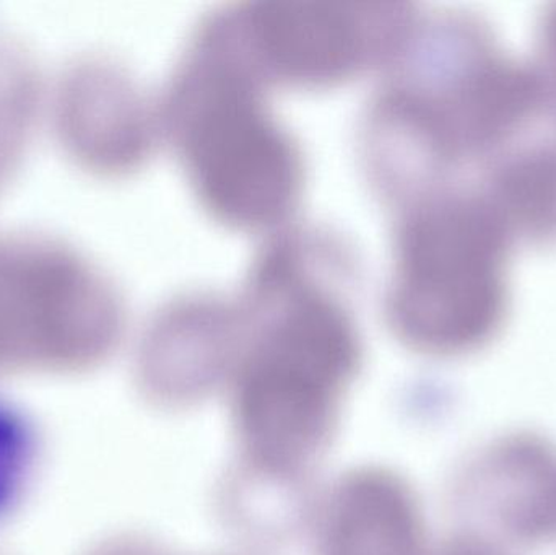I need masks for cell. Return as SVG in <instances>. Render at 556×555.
Instances as JSON below:
<instances>
[{"label":"cell","instance_id":"cell-7","mask_svg":"<svg viewBox=\"0 0 556 555\" xmlns=\"http://www.w3.org/2000/svg\"><path fill=\"white\" fill-rule=\"evenodd\" d=\"M35 459V439L25 417L0 401V517L22 497Z\"/></svg>","mask_w":556,"mask_h":555},{"label":"cell","instance_id":"cell-6","mask_svg":"<svg viewBox=\"0 0 556 555\" xmlns=\"http://www.w3.org/2000/svg\"><path fill=\"white\" fill-rule=\"evenodd\" d=\"M237 339V308L211 299L173 306L147 344V380L153 394L172 407L204 400L228 383Z\"/></svg>","mask_w":556,"mask_h":555},{"label":"cell","instance_id":"cell-3","mask_svg":"<svg viewBox=\"0 0 556 555\" xmlns=\"http://www.w3.org/2000/svg\"><path fill=\"white\" fill-rule=\"evenodd\" d=\"M231 15L267 84H337L388 62L401 38L389 3H257Z\"/></svg>","mask_w":556,"mask_h":555},{"label":"cell","instance_id":"cell-8","mask_svg":"<svg viewBox=\"0 0 556 555\" xmlns=\"http://www.w3.org/2000/svg\"><path fill=\"white\" fill-rule=\"evenodd\" d=\"M434 555H509L502 544L476 533L460 534L444 544Z\"/></svg>","mask_w":556,"mask_h":555},{"label":"cell","instance_id":"cell-2","mask_svg":"<svg viewBox=\"0 0 556 555\" xmlns=\"http://www.w3.org/2000/svg\"><path fill=\"white\" fill-rule=\"evenodd\" d=\"M264 84L220 13L192 38L163 116L205 207L240 227L276 224L303 182L300 149L270 113Z\"/></svg>","mask_w":556,"mask_h":555},{"label":"cell","instance_id":"cell-5","mask_svg":"<svg viewBox=\"0 0 556 555\" xmlns=\"http://www.w3.org/2000/svg\"><path fill=\"white\" fill-rule=\"evenodd\" d=\"M319 555H427V531L410 485L384 468L336 482L317 521Z\"/></svg>","mask_w":556,"mask_h":555},{"label":"cell","instance_id":"cell-9","mask_svg":"<svg viewBox=\"0 0 556 555\" xmlns=\"http://www.w3.org/2000/svg\"><path fill=\"white\" fill-rule=\"evenodd\" d=\"M134 555H172L162 553L160 550H155V547H143V550L137 551Z\"/></svg>","mask_w":556,"mask_h":555},{"label":"cell","instance_id":"cell-1","mask_svg":"<svg viewBox=\"0 0 556 555\" xmlns=\"http://www.w3.org/2000/svg\"><path fill=\"white\" fill-rule=\"evenodd\" d=\"M346 267L307 247L267 251L238 308L227 387L244 458L290 482L320 458L362 362Z\"/></svg>","mask_w":556,"mask_h":555},{"label":"cell","instance_id":"cell-4","mask_svg":"<svg viewBox=\"0 0 556 555\" xmlns=\"http://www.w3.org/2000/svg\"><path fill=\"white\" fill-rule=\"evenodd\" d=\"M459 495L467 514L486 528L480 537L522 546L551 541L556 537V446L532 433L495 440L467 466Z\"/></svg>","mask_w":556,"mask_h":555}]
</instances>
